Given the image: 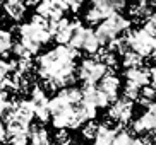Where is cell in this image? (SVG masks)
Returning <instances> with one entry per match:
<instances>
[{
    "label": "cell",
    "mask_w": 156,
    "mask_h": 145,
    "mask_svg": "<svg viewBox=\"0 0 156 145\" xmlns=\"http://www.w3.org/2000/svg\"><path fill=\"white\" fill-rule=\"evenodd\" d=\"M76 58L77 50L67 45L57 46L38 58V73L46 89L50 91H57L60 87L64 89L76 80L74 77Z\"/></svg>",
    "instance_id": "6da1fadb"
},
{
    "label": "cell",
    "mask_w": 156,
    "mask_h": 145,
    "mask_svg": "<svg viewBox=\"0 0 156 145\" xmlns=\"http://www.w3.org/2000/svg\"><path fill=\"white\" fill-rule=\"evenodd\" d=\"M19 34H21L19 43L31 55H36L41 48V45H45L51 39V34L48 31V21L38 14L33 15L28 24H23L19 27Z\"/></svg>",
    "instance_id": "7a4b0ae2"
},
{
    "label": "cell",
    "mask_w": 156,
    "mask_h": 145,
    "mask_svg": "<svg viewBox=\"0 0 156 145\" xmlns=\"http://www.w3.org/2000/svg\"><path fill=\"white\" fill-rule=\"evenodd\" d=\"M129 27H130V21L125 19L122 14L113 12L103 22L98 24V29L94 31V34H96L98 41H100L101 45H110L112 41L117 39L120 34H124L125 31H129Z\"/></svg>",
    "instance_id": "3957f363"
},
{
    "label": "cell",
    "mask_w": 156,
    "mask_h": 145,
    "mask_svg": "<svg viewBox=\"0 0 156 145\" xmlns=\"http://www.w3.org/2000/svg\"><path fill=\"white\" fill-rule=\"evenodd\" d=\"M127 39H129V46L134 53H137L139 56H149L154 55V46L156 41L154 36H149L146 31L142 29H136V31H127Z\"/></svg>",
    "instance_id": "277c9868"
},
{
    "label": "cell",
    "mask_w": 156,
    "mask_h": 145,
    "mask_svg": "<svg viewBox=\"0 0 156 145\" xmlns=\"http://www.w3.org/2000/svg\"><path fill=\"white\" fill-rule=\"evenodd\" d=\"M106 72H108V68L103 63H100L96 58H87V60H83V63L79 67L77 77L84 82V86H96L98 80Z\"/></svg>",
    "instance_id": "5b68a950"
},
{
    "label": "cell",
    "mask_w": 156,
    "mask_h": 145,
    "mask_svg": "<svg viewBox=\"0 0 156 145\" xmlns=\"http://www.w3.org/2000/svg\"><path fill=\"white\" fill-rule=\"evenodd\" d=\"M48 96H46L45 89L40 86L33 87L31 91V108H33V113H34V118H38L41 123H46L50 120V111H48Z\"/></svg>",
    "instance_id": "8992f818"
},
{
    "label": "cell",
    "mask_w": 156,
    "mask_h": 145,
    "mask_svg": "<svg viewBox=\"0 0 156 145\" xmlns=\"http://www.w3.org/2000/svg\"><path fill=\"white\" fill-rule=\"evenodd\" d=\"M65 10H67V5L62 0H41L36 5V14L41 15L43 19H46L48 22L62 19Z\"/></svg>",
    "instance_id": "52a82bcc"
},
{
    "label": "cell",
    "mask_w": 156,
    "mask_h": 145,
    "mask_svg": "<svg viewBox=\"0 0 156 145\" xmlns=\"http://www.w3.org/2000/svg\"><path fill=\"white\" fill-rule=\"evenodd\" d=\"M132 111H134V104L130 101L124 99V97H122V99H115L113 104L108 109V118H110L112 121H115L119 126H122L124 123L130 121Z\"/></svg>",
    "instance_id": "ba28073f"
},
{
    "label": "cell",
    "mask_w": 156,
    "mask_h": 145,
    "mask_svg": "<svg viewBox=\"0 0 156 145\" xmlns=\"http://www.w3.org/2000/svg\"><path fill=\"white\" fill-rule=\"evenodd\" d=\"M96 89L100 92H103V94L108 97V101H110V103H113V101L117 99V96H119L120 80H119V77H117L113 72H106L105 75L98 80Z\"/></svg>",
    "instance_id": "9c48e42d"
},
{
    "label": "cell",
    "mask_w": 156,
    "mask_h": 145,
    "mask_svg": "<svg viewBox=\"0 0 156 145\" xmlns=\"http://www.w3.org/2000/svg\"><path fill=\"white\" fill-rule=\"evenodd\" d=\"M156 126V111H154V104L147 108L146 113H142L132 125V130L136 133H149L154 132Z\"/></svg>",
    "instance_id": "30bf717a"
},
{
    "label": "cell",
    "mask_w": 156,
    "mask_h": 145,
    "mask_svg": "<svg viewBox=\"0 0 156 145\" xmlns=\"http://www.w3.org/2000/svg\"><path fill=\"white\" fill-rule=\"evenodd\" d=\"M83 92V99L89 104H93L94 108H106V106L110 104V101L106 97L103 92H100L96 89V86H84L81 89Z\"/></svg>",
    "instance_id": "8fae6325"
},
{
    "label": "cell",
    "mask_w": 156,
    "mask_h": 145,
    "mask_svg": "<svg viewBox=\"0 0 156 145\" xmlns=\"http://www.w3.org/2000/svg\"><path fill=\"white\" fill-rule=\"evenodd\" d=\"M125 79H127V82H132V84H136L137 87L149 86L151 70H147V68H144V67L127 68V70H125Z\"/></svg>",
    "instance_id": "7c38bea8"
},
{
    "label": "cell",
    "mask_w": 156,
    "mask_h": 145,
    "mask_svg": "<svg viewBox=\"0 0 156 145\" xmlns=\"http://www.w3.org/2000/svg\"><path fill=\"white\" fill-rule=\"evenodd\" d=\"M4 12L12 21H21L24 17V14H26V4L23 0H5Z\"/></svg>",
    "instance_id": "4fadbf2b"
},
{
    "label": "cell",
    "mask_w": 156,
    "mask_h": 145,
    "mask_svg": "<svg viewBox=\"0 0 156 145\" xmlns=\"http://www.w3.org/2000/svg\"><path fill=\"white\" fill-rule=\"evenodd\" d=\"M100 48H101V43L98 41L94 31L89 29V27H84L83 41H81V50L87 51V53H91V55H96Z\"/></svg>",
    "instance_id": "5bb4252c"
},
{
    "label": "cell",
    "mask_w": 156,
    "mask_h": 145,
    "mask_svg": "<svg viewBox=\"0 0 156 145\" xmlns=\"http://www.w3.org/2000/svg\"><path fill=\"white\" fill-rule=\"evenodd\" d=\"M29 145H51L50 143V135L43 126H34L29 130Z\"/></svg>",
    "instance_id": "9a60e30c"
},
{
    "label": "cell",
    "mask_w": 156,
    "mask_h": 145,
    "mask_svg": "<svg viewBox=\"0 0 156 145\" xmlns=\"http://www.w3.org/2000/svg\"><path fill=\"white\" fill-rule=\"evenodd\" d=\"M137 140L136 137H132L127 130H122V126H119L117 133H115V138H113V143L112 145H137Z\"/></svg>",
    "instance_id": "2e32d148"
},
{
    "label": "cell",
    "mask_w": 156,
    "mask_h": 145,
    "mask_svg": "<svg viewBox=\"0 0 156 145\" xmlns=\"http://www.w3.org/2000/svg\"><path fill=\"white\" fill-rule=\"evenodd\" d=\"M142 63H144L142 56H139L137 53H134L132 50L122 55V65L125 68H137V67H142Z\"/></svg>",
    "instance_id": "e0dca14e"
},
{
    "label": "cell",
    "mask_w": 156,
    "mask_h": 145,
    "mask_svg": "<svg viewBox=\"0 0 156 145\" xmlns=\"http://www.w3.org/2000/svg\"><path fill=\"white\" fill-rule=\"evenodd\" d=\"M28 140H29V132L5 133V142H9V145H28Z\"/></svg>",
    "instance_id": "ac0fdd59"
},
{
    "label": "cell",
    "mask_w": 156,
    "mask_h": 145,
    "mask_svg": "<svg viewBox=\"0 0 156 145\" xmlns=\"http://www.w3.org/2000/svg\"><path fill=\"white\" fill-rule=\"evenodd\" d=\"M106 17H108V15H106V14L103 12L101 9L94 7V5H93V9H89L86 12V21L89 24H100V22H103Z\"/></svg>",
    "instance_id": "d6986e66"
},
{
    "label": "cell",
    "mask_w": 156,
    "mask_h": 145,
    "mask_svg": "<svg viewBox=\"0 0 156 145\" xmlns=\"http://www.w3.org/2000/svg\"><path fill=\"white\" fill-rule=\"evenodd\" d=\"M139 91H141V87H137L136 84H132V82H125V86H124V99L130 101V103L137 101Z\"/></svg>",
    "instance_id": "ffe728a7"
},
{
    "label": "cell",
    "mask_w": 156,
    "mask_h": 145,
    "mask_svg": "<svg viewBox=\"0 0 156 145\" xmlns=\"http://www.w3.org/2000/svg\"><path fill=\"white\" fill-rule=\"evenodd\" d=\"M98 126H100V123H96L94 120L87 121L86 125L83 126V137L86 138V140H94L96 132H98Z\"/></svg>",
    "instance_id": "44dd1931"
},
{
    "label": "cell",
    "mask_w": 156,
    "mask_h": 145,
    "mask_svg": "<svg viewBox=\"0 0 156 145\" xmlns=\"http://www.w3.org/2000/svg\"><path fill=\"white\" fill-rule=\"evenodd\" d=\"M70 143H72V138H70L69 132L64 130V128L57 130V133H55V145H70Z\"/></svg>",
    "instance_id": "7402d4cb"
},
{
    "label": "cell",
    "mask_w": 156,
    "mask_h": 145,
    "mask_svg": "<svg viewBox=\"0 0 156 145\" xmlns=\"http://www.w3.org/2000/svg\"><path fill=\"white\" fill-rule=\"evenodd\" d=\"M142 31H146L149 36H154V32H156V17H154V14H151V15L146 19Z\"/></svg>",
    "instance_id": "603a6c76"
},
{
    "label": "cell",
    "mask_w": 156,
    "mask_h": 145,
    "mask_svg": "<svg viewBox=\"0 0 156 145\" xmlns=\"http://www.w3.org/2000/svg\"><path fill=\"white\" fill-rule=\"evenodd\" d=\"M12 51H14V55L19 58H31V53H29L26 48H24L21 43H16V45H12Z\"/></svg>",
    "instance_id": "cb8c5ba5"
},
{
    "label": "cell",
    "mask_w": 156,
    "mask_h": 145,
    "mask_svg": "<svg viewBox=\"0 0 156 145\" xmlns=\"http://www.w3.org/2000/svg\"><path fill=\"white\" fill-rule=\"evenodd\" d=\"M9 73H10V65L7 63L5 60H2V58H0V82L4 80V79L7 77Z\"/></svg>",
    "instance_id": "d4e9b609"
},
{
    "label": "cell",
    "mask_w": 156,
    "mask_h": 145,
    "mask_svg": "<svg viewBox=\"0 0 156 145\" xmlns=\"http://www.w3.org/2000/svg\"><path fill=\"white\" fill-rule=\"evenodd\" d=\"M84 0H67L65 5H67V10H72V12H77L81 7H83Z\"/></svg>",
    "instance_id": "484cf974"
},
{
    "label": "cell",
    "mask_w": 156,
    "mask_h": 145,
    "mask_svg": "<svg viewBox=\"0 0 156 145\" xmlns=\"http://www.w3.org/2000/svg\"><path fill=\"white\" fill-rule=\"evenodd\" d=\"M5 142V126L4 123H2V120H0V145Z\"/></svg>",
    "instance_id": "4316f807"
},
{
    "label": "cell",
    "mask_w": 156,
    "mask_h": 145,
    "mask_svg": "<svg viewBox=\"0 0 156 145\" xmlns=\"http://www.w3.org/2000/svg\"><path fill=\"white\" fill-rule=\"evenodd\" d=\"M40 2H41V0H26V4L28 5H38Z\"/></svg>",
    "instance_id": "83f0119b"
},
{
    "label": "cell",
    "mask_w": 156,
    "mask_h": 145,
    "mask_svg": "<svg viewBox=\"0 0 156 145\" xmlns=\"http://www.w3.org/2000/svg\"><path fill=\"white\" fill-rule=\"evenodd\" d=\"M89 2H93V5H96L98 2H101V0H89Z\"/></svg>",
    "instance_id": "f1b7e54d"
},
{
    "label": "cell",
    "mask_w": 156,
    "mask_h": 145,
    "mask_svg": "<svg viewBox=\"0 0 156 145\" xmlns=\"http://www.w3.org/2000/svg\"><path fill=\"white\" fill-rule=\"evenodd\" d=\"M62 2H64V4H65V2H67V0H62Z\"/></svg>",
    "instance_id": "f546056e"
}]
</instances>
